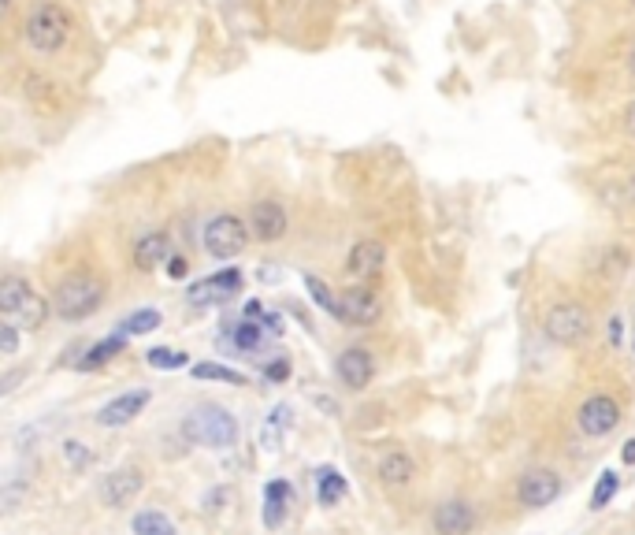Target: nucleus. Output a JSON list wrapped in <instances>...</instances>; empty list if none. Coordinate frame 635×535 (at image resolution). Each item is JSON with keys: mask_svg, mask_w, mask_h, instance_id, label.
I'll return each instance as SVG.
<instances>
[{"mask_svg": "<svg viewBox=\"0 0 635 535\" xmlns=\"http://www.w3.org/2000/svg\"><path fill=\"white\" fill-rule=\"evenodd\" d=\"M101 301H104V283L90 272H71L52 290V309H56L60 320H71V324L97 313Z\"/></svg>", "mask_w": 635, "mask_h": 535, "instance_id": "obj_1", "label": "nucleus"}, {"mask_svg": "<svg viewBox=\"0 0 635 535\" xmlns=\"http://www.w3.org/2000/svg\"><path fill=\"white\" fill-rule=\"evenodd\" d=\"M23 34L30 41V49H38V53H60L71 38V19L67 12L56 4V0H41L30 8L23 23Z\"/></svg>", "mask_w": 635, "mask_h": 535, "instance_id": "obj_2", "label": "nucleus"}, {"mask_svg": "<svg viewBox=\"0 0 635 535\" xmlns=\"http://www.w3.org/2000/svg\"><path fill=\"white\" fill-rule=\"evenodd\" d=\"M182 435L197 446L227 450V446L238 443V420L223 405H197L194 413L182 420Z\"/></svg>", "mask_w": 635, "mask_h": 535, "instance_id": "obj_3", "label": "nucleus"}, {"mask_svg": "<svg viewBox=\"0 0 635 535\" xmlns=\"http://www.w3.org/2000/svg\"><path fill=\"white\" fill-rule=\"evenodd\" d=\"M246 235V223L231 216V212H220L205 227V253L216 257V261H231V257H238L246 249Z\"/></svg>", "mask_w": 635, "mask_h": 535, "instance_id": "obj_4", "label": "nucleus"}, {"mask_svg": "<svg viewBox=\"0 0 635 535\" xmlns=\"http://www.w3.org/2000/svg\"><path fill=\"white\" fill-rule=\"evenodd\" d=\"M546 335L558 342V346H576V342H584L591 335V316H587L584 305H576V301H561L554 305L550 313H546Z\"/></svg>", "mask_w": 635, "mask_h": 535, "instance_id": "obj_5", "label": "nucleus"}, {"mask_svg": "<svg viewBox=\"0 0 635 535\" xmlns=\"http://www.w3.org/2000/svg\"><path fill=\"white\" fill-rule=\"evenodd\" d=\"M558 495H561V476L554 469H528L517 483L520 506H528V509L550 506Z\"/></svg>", "mask_w": 635, "mask_h": 535, "instance_id": "obj_6", "label": "nucleus"}, {"mask_svg": "<svg viewBox=\"0 0 635 535\" xmlns=\"http://www.w3.org/2000/svg\"><path fill=\"white\" fill-rule=\"evenodd\" d=\"M621 424V405L613 402L610 394H591L584 405H580V428L584 435H606Z\"/></svg>", "mask_w": 635, "mask_h": 535, "instance_id": "obj_7", "label": "nucleus"}, {"mask_svg": "<svg viewBox=\"0 0 635 535\" xmlns=\"http://www.w3.org/2000/svg\"><path fill=\"white\" fill-rule=\"evenodd\" d=\"M379 313H383V301L376 298V290L350 287L346 294H342V324L368 327V324H376Z\"/></svg>", "mask_w": 635, "mask_h": 535, "instance_id": "obj_8", "label": "nucleus"}, {"mask_svg": "<svg viewBox=\"0 0 635 535\" xmlns=\"http://www.w3.org/2000/svg\"><path fill=\"white\" fill-rule=\"evenodd\" d=\"M335 372H338V379L350 387V391H361V387H368V383H372V376H376V361H372V353H368V350H361V346H350V350L338 353Z\"/></svg>", "mask_w": 635, "mask_h": 535, "instance_id": "obj_9", "label": "nucleus"}, {"mask_svg": "<svg viewBox=\"0 0 635 535\" xmlns=\"http://www.w3.org/2000/svg\"><path fill=\"white\" fill-rule=\"evenodd\" d=\"M431 524H435V532L439 535H468L476 528V509L468 506L465 498H450V502L435 506Z\"/></svg>", "mask_w": 635, "mask_h": 535, "instance_id": "obj_10", "label": "nucleus"}, {"mask_svg": "<svg viewBox=\"0 0 635 535\" xmlns=\"http://www.w3.org/2000/svg\"><path fill=\"white\" fill-rule=\"evenodd\" d=\"M249 231L260 242H279L286 235V209L279 201H257L249 209Z\"/></svg>", "mask_w": 635, "mask_h": 535, "instance_id": "obj_11", "label": "nucleus"}, {"mask_svg": "<svg viewBox=\"0 0 635 535\" xmlns=\"http://www.w3.org/2000/svg\"><path fill=\"white\" fill-rule=\"evenodd\" d=\"M242 290V272L238 268H223L216 272L212 279H201L190 287V301L194 305H205V301H223V298H234Z\"/></svg>", "mask_w": 635, "mask_h": 535, "instance_id": "obj_12", "label": "nucleus"}, {"mask_svg": "<svg viewBox=\"0 0 635 535\" xmlns=\"http://www.w3.org/2000/svg\"><path fill=\"white\" fill-rule=\"evenodd\" d=\"M142 491V472L138 469H112L101 480L104 506H127L130 498Z\"/></svg>", "mask_w": 635, "mask_h": 535, "instance_id": "obj_13", "label": "nucleus"}, {"mask_svg": "<svg viewBox=\"0 0 635 535\" xmlns=\"http://www.w3.org/2000/svg\"><path fill=\"white\" fill-rule=\"evenodd\" d=\"M171 257H175V253H171L168 231H149V235H142L134 242V268H138V272H153V268H160V264L171 261Z\"/></svg>", "mask_w": 635, "mask_h": 535, "instance_id": "obj_14", "label": "nucleus"}, {"mask_svg": "<svg viewBox=\"0 0 635 535\" xmlns=\"http://www.w3.org/2000/svg\"><path fill=\"white\" fill-rule=\"evenodd\" d=\"M383 264H387V249H383V242H376V238H361V242L350 249L346 268H350L357 279H376V275L383 272Z\"/></svg>", "mask_w": 635, "mask_h": 535, "instance_id": "obj_15", "label": "nucleus"}, {"mask_svg": "<svg viewBox=\"0 0 635 535\" xmlns=\"http://www.w3.org/2000/svg\"><path fill=\"white\" fill-rule=\"evenodd\" d=\"M145 405H149V391H127L104 405L101 413H97V420H101L104 428H119V424H130V420L138 417Z\"/></svg>", "mask_w": 635, "mask_h": 535, "instance_id": "obj_16", "label": "nucleus"}, {"mask_svg": "<svg viewBox=\"0 0 635 535\" xmlns=\"http://www.w3.org/2000/svg\"><path fill=\"white\" fill-rule=\"evenodd\" d=\"M123 346H127V331H116V335H108V339H101L97 346H90V350H86V357H82V361H78L75 368H82V372H90V368L108 365L112 357H119V353H123Z\"/></svg>", "mask_w": 635, "mask_h": 535, "instance_id": "obj_17", "label": "nucleus"}, {"mask_svg": "<svg viewBox=\"0 0 635 535\" xmlns=\"http://www.w3.org/2000/svg\"><path fill=\"white\" fill-rule=\"evenodd\" d=\"M413 472H416L413 457L402 454V450H390V454L379 461V480L387 483V487H402V483H409L413 480Z\"/></svg>", "mask_w": 635, "mask_h": 535, "instance_id": "obj_18", "label": "nucleus"}, {"mask_svg": "<svg viewBox=\"0 0 635 535\" xmlns=\"http://www.w3.org/2000/svg\"><path fill=\"white\" fill-rule=\"evenodd\" d=\"M286 502H290V483L286 480H272L264 487V524H268V528H279V524H283Z\"/></svg>", "mask_w": 635, "mask_h": 535, "instance_id": "obj_19", "label": "nucleus"}, {"mask_svg": "<svg viewBox=\"0 0 635 535\" xmlns=\"http://www.w3.org/2000/svg\"><path fill=\"white\" fill-rule=\"evenodd\" d=\"M316 498H320V506H338L342 498H346V480H342V472L324 465V469H316Z\"/></svg>", "mask_w": 635, "mask_h": 535, "instance_id": "obj_20", "label": "nucleus"}, {"mask_svg": "<svg viewBox=\"0 0 635 535\" xmlns=\"http://www.w3.org/2000/svg\"><path fill=\"white\" fill-rule=\"evenodd\" d=\"M30 294H34V290H30L26 279H19V275H4V279H0V313L12 320V316L19 313V305H23Z\"/></svg>", "mask_w": 635, "mask_h": 535, "instance_id": "obj_21", "label": "nucleus"}, {"mask_svg": "<svg viewBox=\"0 0 635 535\" xmlns=\"http://www.w3.org/2000/svg\"><path fill=\"white\" fill-rule=\"evenodd\" d=\"M260 339H264V324L257 320H238L231 327V342H223V346H234V350H257Z\"/></svg>", "mask_w": 635, "mask_h": 535, "instance_id": "obj_22", "label": "nucleus"}, {"mask_svg": "<svg viewBox=\"0 0 635 535\" xmlns=\"http://www.w3.org/2000/svg\"><path fill=\"white\" fill-rule=\"evenodd\" d=\"M305 290H309V298L324 309V313H331L335 320H342V298H335L331 290H327L324 279H316V275H305Z\"/></svg>", "mask_w": 635, "mask_h": 535, "instance_id": "obj_23", "label": "nucleus"}, {"mask_svg": "<svg viewBox=\"0 0 635 535\" xmlns=\"http://www.w3.org/2000/svg\"><path fill=\"white\" fill-rule=\"evenodd\" d=\"M12 320H19V327H30V331H38V327L49 320V305H45V298L30 294V298L19 305V313H15Z\"/></svg>", "mask_w": 635, "mask_h": 535, "instance_id": "obj_24", "label": "nucleus"}, {"mask_svg": "<svg viewBox=\"0 0 635 535\" xmlns=\"http://www.w3.org/2000/svg\"><path fill=\"white\" fill-rule=\"evenodd\" d=\"M130 528H134V535H175V524H171L164 513H156V509H145V513H138Z\"/></svg>", "mask_w": 635, "mask_h": 535, "instance_id": "obj_25", "label": "nucleus"}, {"mask_svg": "<svg viewBox=\"0 0 635 535\" xmlns=\"http://www.w3.org/2000/svg\"><path fill=\"white\" fill-rule=\"evenodd\" d=\"M194 376L197 379H220V383H246V376L238 372V368H227V365H216V361H201V365H194Z\"/></svg>", "mask_w": 635, "mask_h": 535, "instance_id": "obj_26", "label": "nucleus"}, {"mask_svg": "<svg viewBox=\"0 0 635 535\" xmlns=\"http://www.w3.org/2000/svg\"><path fill=\"white\" fill-rule=\"evenodd\" d=\"M617 487H621V480H617V472H602L595 483V491H591V509H606L613 502V495H617Z\"/></svg>", "mask_w": 635, "mask_h": 535, "instance_id": "obj_27", "label": "nucleus"}, {"mask_svg": "<svg viewBox=\"0 0 635 535\" xmlns=\"http://www.w3.org/2000/svg\"><path fill=\"white\" fill-rule=\"evenodd\" d=\"M145 361L153 368H160V372H179V368H186V353H175V350H168V346H156V350L145 353Z\"/></svg>", "mask_w": 635, "mask_h": 535, "instance_id": "obj_28", "label": "nucleus"}, {"mask_svg": "<svg viewBox=\"0 0 635 535\" xmlns=\"http://www.w3.org/2000/svg\"><path fill=\"white\" fill-rule=\"evenodd\" d=\"M156 327H160V313H156V309H138V313H130L127 320H123V331H127V335H149Z\"/></svg>", "mask_w": 635, "mask_h": 535, "instance_id": "obj_29", "label": "nucleus"}, {"mask_svg": "<svg viewBox=\"0 0 635 535\" xmlns=\"http://www.w3.org/2000/svg\"><path fill=\"white\" fill-rule=\"evenodd\" d=\"M64 457H67V465L75 472H82V469H90L93 465V454H90V446H82L78 439H67L64 443Z\"/></svg>", "mask_w": 635, "mask_h": 535, "instance_id": "obj_30", "label": "nucleus"}, {"mask_svg": "<svg viewBox=\"0 0 635 535\" xmlns=\"http://www.w3.org/2000/svg\"><path fill=\"white\" fill-rule=\"evenodd\" d=\"M19 350V335H15V324H0V353L12 357Z\"/></svg>", "mask_w": 635, "mask_h": 535, "instance_id": "obj_31", "label": "nucleus"}, {"mask_svg": "<svg viewBox=\"0 0 635 535\" xmlns=\"http://www.w3.org/2000/svg\"><path fill=\"white\" fill-rule=\"evenodd\" d=\"M621 272H628V253L610 249V253H606V275H621Z\"/></svg>", "mask_w": 635, "mask_h": 535, "instance_id": "obj_32", "label": "nucleus"}, {"mask_svg": "<svg viewBox=\"0 0 635 535\" xmlns=\"http://www.w3.org/2000/svg\"><path fill=\"white\" fill-rule=\"evenodd\" d=\"M168 275H171V279H186V275H190V261L175 253V257L168 261Z\"/></svg>", "mask_w": 635, "mask_h": 535, "instance_id": "obj_33", "label": "nucleus"}, {"mask_svg": "<svg viewBox=\"0 0 635 535\" xmlns=\"http://www.w3.org/2000/svg\"><path fill=\"white\" fill-rule=\"evenodd\" d=\"M264 376H268V383H283V379L290 376V365H286V361H275V365L268 368Z\"/></svg>", "mask_w": 635, "mask_h": 535, "instance_id": "obj_34", "label": "nucleus"}, {"mask_svg": "<svg viewBox=\"0 0 635 535\" xmlns=\"http://www.w3.org/2000/svg\"><path fill=\"white\" fill-rule=\"evenodd\" d=\"M272 428H290V409L286 405H275V413H272Z\"/></svg>", "mask_w": 635, "mask_h": 535, "instance_id": "obj_35", "label": "nucleus"}, {"mask_svg": "<svg viewBox=\"0 0 635 535\" xmlns=\"http://www.w3.org/2000/svg\"><path fill=\"white\" fill-rule=\"evenodd\" d=\"M19 379H23V372H19V368H15V372H8V376L0 379V394H12Z\"/></svg>", "mask_w": 635, "mask_h": 535, "instance_id": "obj_36", "label": "nucleus"}, {"mask_svg": "<svg viewBox=\"0 0 635 535\" xmlns=\"http://www.w3.org/2000/svg\"><path fill=\"white\" fill-rule=\"evenodd\" d=\"M260 324H264V331H272V335H279V331H283V316H279V313H268L264 320H260Z\"/></svg>", "mask_w": 635, "mask_h": 535, "instance_id": "obj_37", "label": "nucleus"}, {"mask_svg": "<svg viewBox=\"0 0 635 535\" xmlns=\"http://www.w3.org/2000/svg\"><path fill=\"white\" fill-rule=\"evenodd\" d=\"M610 346H621V316L610 320Z\"/></svg>", "mask_w": 635, "mask_h": 535, "instance_id": "obj_38", "label": "nucleus"}, {"mask_svg": "<svg viewBox=\"0 0 635 535\" xmlns=\"http://www.w3.org/2000/svg\"><path fill=\"white\" fill-rule=\"evenodd\" d=\"M621 461H624V465H635V439H628V443H624Z\"/></svg>", "mask_w": 635, "mask_h": 535, "instance_id": "obj_39", "label": "nucleus"}, {"mask_svg": "<svg viewBox=\"0 0 635 535\" xmlns=\"http://www.w3.org/2000/svg\"><path fill=\"white\" fill-rule=\"evenodd\" d=\"M624 127H628V134L635 138V101L628 105V112H624Z\"/></svg>", "mask_w": 635, "mask_h": 535, "instance_id": "obj_40", "label": "nucleus"}, {"mask_svg": "<svg viewBox=\"0 0 635 535\" xmlns=\"http://www.w3.org/2000/svg\"><path fill=\"white\" fill-rule=\"evenodd\" d=\"M624 201H628V205H635V175L628 179V186H624Z\"/></svg>", "mask_w": 635, "mask_h": 535, "instance_id": "obj_41", "label": "nucleus"}, {"mask_svg": "<svg viewBox=\"0 0 635 535\" xmlns=\"http://www.w3.org/2000/svg\"><path fill=\"white\" fill-rule=\"evenodd\" d=\"M628 71H632V79H635V45H632V53H628Z\"/></svg>", "mask_w": 635, "mask_h": 535, "instance_id": "obj_42", "label": "nucleus"}, {"mask_svg": "<svg viewBox=\"0 0 635 535\" xmlns=\"http://www.w3.org/2000/svg\"><path fill=\"white\" fill-rule=\"evenodd\" d=\"M0 4H4V8H12V0H0Z\"/></svg>", "mask_w": 635, "mask_h": 535, "instance_id": "obj_43", "label": "nucleus"}, {"mask_svg": "<svg viewBox=\"0 0 635 535\" xmlns=\"http://www.w3.org/2000/svg\"><path fill=\"white\" fill-rule=\"evenodd\" d=\"M632 4H635V0H632Z\"/></svg>", "mask_w": 635, "mask_h": 535, "instance_id": "obj_44", "label": "nucleus"}]
</instances>
